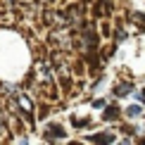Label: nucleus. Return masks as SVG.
I'll return each instance as SVG.
<instances>
[{
	"label": "nucleus",
	"mask_w": 145,
	"mask_h": 145,
	"mask_svg": "<svg viewBox=\"0 0 145 145\" xmlns=\"http://www.w3.org/2000/svg\"><path fill=\"white\" fill-rule=\"evenodd\" d=\"M45 138L48 140H59V138H64V129L59 124H48L45 126Z\"/></svg>",
	"instance_id": "obj_1"
},
{
	"label": "nucleus",
	"mask_w": 145,
	"mask_h": 145,
	"mask_svg": "<svg viewBox=\"0 0 145 145\" xmlns=\"http://www.w3.org/2000/svg\"><path fill=\"white\" fill-rule=\"evenodd\" d=\"M17 102H19V107H22V112H24V119L33 114V102H31V98H26V95H19V98H17Z\"/></svg>",
	"instance_id": "obj_2"
},
{
	"label": "nucleus",
	"mask_w": 145,
	"mask_h": 145,
	"mask_svg": "<svg viewBox=\"0 0 145 145\" xmlns=\"http://www.w3.org/2000/svg\"><path fill=\"white\" fill-rule=\"evenodd\" d=\"M90 140L93 143H112L114 136L112 133H95V136H90Z\"/></svg>",
	"instance_id": "obj_3"
},
{
	"label": "nucleus",
	"mask_w": 145,
	"mask_h": 145,
	"mask_svg": "<svg viewBox=\"0 0 145 145\" xmlns=\"http://www.w3.org/2000/svg\"><path fill=\"white\" fill-rule=\"evenodd\" d=\"M131 83H119L117 88H114V95H126V93H131Z\"/></svg>",
	"instance_id": "obj_4"
},
{
	"label": "nucleus",
	"mask_w": 145,
	"mask_h": 145,
	"mask_svg": "<svg viewBox=\"0 0 145 145\" xmlns=\"http://www.w3.org/2000/svg\"><path fill=\"white\" fill-rule=\"evenodd\" d=\"M117 117H119V110H117V107H107V110H105V119H107V121H114Z\"/></svg>",
	"instance_id": "obj_5"
},
{
	"label": "nucleus",
	"mask_w": 145,
	"mask_h": 145,
	"mask_svg": "<svg viewBox=\"0 0 145 145\" xmlns=\"http://www.w3.org/2000/svg\"><path fill=\"white\" fill-rule=\"evenodd\" d=\"M126 114H129V117H138V114H140V107H129V110H126Z\"/></svg>",
	"instance_id": "obj_6"
},
{
	"label": "nucleus",
	"mask_w": 145,
	"mask_h": 145,
	"mask_svg": "<svg viewBox=\"0 0 145 145\" xmlns=\"http://www.w3.org/2000/svg\"><path fill=\"white\" fill-rule=\"evenodd\" d=\"M140 102H145V90H140Z\"/></svg>",
	"instance_id": "obj_7"
},
{
	"label": "nucleus",
	"mask_w": 145,
	"mask_h": 145,
	"mask_svg": "<svg viewBox=\"0 0 145 145\" xmlns=\"http://www.w3.org/2000/svg\"><path fill=\"white\" fill-rule=\"evenodd\" d=\"M43 3H52V0H43Z\"/></svg>",
	"instance_id": "obj_8"
}]
</instances>
